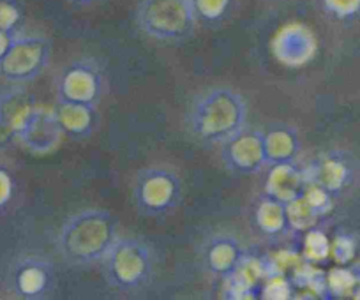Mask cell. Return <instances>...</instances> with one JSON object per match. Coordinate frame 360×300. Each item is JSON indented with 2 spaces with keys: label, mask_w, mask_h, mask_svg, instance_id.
Here are the masks:
<instances>
[{
  "label": "cell",
  "mask_w": 360,
  "mask_h": 300,
  "mask_svg": "<svg viewBox=\"0 0 360 300\" xmlns=\"http://www.w3.org/2000/svg\"><path fill=\"white\" fill-rule=\"evenodd\" d=\"M221 161L235 175H258L266 170L263 129L245 127L242 133L221 145Z\"/></svg>",
  "instance_id": "cell-10"
},
{
  "label": "cell",
  "mask_w": 360,
  "mask_h": 300,
  "mask_svg": "<svg viewBox=\"0 0 360 300\" xmlns=\"http://www.w3.org/2000/svg\"><path fill=\"white\" fill-rule=\"evenodd\" d=\"M306 177L295 163H279L266 168L265 195L281 203H290L304 195Z\"/></svg>",
  "instance_id": "cell-15"
},
{
  "label": "cell",
  "mask_w": 360,
  "mask_h": 300,
  "mask_svg": "<svg viewBox=\"0 0 360 300\" xmlns=\"http://www.w3.org/2000/svg\"><path fill=\"white\" fill-rule=\"evenodd\" d=\"M328 253V240L320 230H307L306 240H304V260L316 263L321 261Z\"/></svg>",
  "instance_id": "cell-20"
},
{
  "label": "cell",
  "mask_w": 360,
  "mask_h": 300,
  "mask_svg": "<svg viewBox=\"0 0 360 300\" xmlns=\"http://www.w3.org/2000/svg\"><path fill=\"white\" fill-rule=\"evenodd\" d=\"M256 289L248 286L245 282H242L240 279H237L235 275H228L223 279V296L230 300H249L255 299Z\"/></svg>",
  "instance_id": "cell-22"
},
{
  "label": "cell",
  "mask_w": 360,
  "mask_h": 300,
  "mask_svg": "<svg viewBox=\"0 0 360 300\" xmlns=\"http://www.w3.org/2000/svg\"><path fill=\"white\" fill-rule=\"evenodd\" d=\"M55 115L68 138L72 140H86L98 127V108L79 103L57 101Z\"/></svg>",
  "instance_id": "cell-16"
},
{
  "label": "cell",
  "mask_w": 360,
  "mask_h": 300,
  "mask_svg": "<svg viewBox=\"0 0 360 300\" xmlns=\"http://www.w3.org/2000/svg\"><path fill=\"white\" fill-rule=\"evenodd\" d=\"M266 168L279 163H295L300 154V134L290 124H270L263 129Z\"/></svg>",
  "instance_id": "cell-14"
},
{
  "label": "cell",
  "mask_w": 360,
  "mask_h": 300,
  "mask_svg": "<svg viewBox=\"0 0 360 300\" xmlns=\"http://www.w3.org/2000/svg\"><path fill=\"white\" fill-rule=\"evenodd\" d=\"M134 18L138 29L159 43L188 39L198 22L193 0H141Z\"/></svg>",
  "instance_id": "cell-4"
},
{
  "label": "cell",
  "mask_w": 360,
  "mask_h": 300,
  "mask_svg": "<svg viewBox=\"0 0 360 300\" xmlns=\"http://www.w3.org/2000/svg\"><path fill=\"white\" fill-rule=\"evenodd\" d=\"M9 41H11V34L0 30V57H2V53L6 51V48L9 46Z\"/></svg>",
  "instance_id": "cell-27"
},
{
  "label": "cell",
  "mask_w": 360,
  "mask_h": 300,
  "mask_svg": "<svg viewBox=\"0 0 360 300\" xmlns=\"http://www.w3.org/2000/svg\"><path fill=\"white\" fill-rule=\"evenodd\" d=\"M36 106L25 85L9 84V87L0 91V140L16 141V131Z\"/></svg>",
  "instance_id": "cell-13"
},
{
  "label": "cell",
  "mask_w": 360,
  "mask_h": 300,
  "mask_svg": "<svg viewBox=\"0 0 360 300\" xmlns=\"http://www.w3.org/2000/svg\"><path fill=\"white\" fill-rule=\"evenodd\" d=\"M15 189L16 184L11 170L6 164L0 163V210H4L11 203L13 196H15Z\"/></svg>",
  "instance_id": "cell-26"
},
{
  "label": "cell",
  "mask_w": 360,
  "mask_h": 300,
  "mask_svg": "<svg viewBox=\"0 0 360 300\" xmlns=\"http://www.w3.org/2000/svg\"><path fill=\"white\" fill-rule=\"evenodd\" d=\"M51 41L43 36H11L0 57V78L11 85H27L50 64Z\"/></svg>",
  "instance_id": "cell-6"
},
{
  "label": "cell",
  "mask_w": 360,
  "mask_h": 300,
  "mask_svg": "<svg viewBox=\"0 0 360 300\" xmlns=\"http://www.w3.org/2000/svg\"><path fill=\"white\" fill-rule=\"evenodd\" d=\"M321 6L335 18H348L360 9V0H321Z\"/></svg>",
  "instance_id": "cell-25"
},
{
  "label": "cell",
  "mask_w": 360,
  "mask_h": 300,
  "mask_svg": "<svg viewBox=\"0 0 360 300\" xmlns=\"http://www.w3.org/2000/svg\"><path fill=\"white\" fill-rule=\"evenodd\" d=\"M255 223L256 228L263 235L274 237V239L283 237L290 230L286 205L265 195L255 210Z\"/></svg>",
  "instance_id": "cell-17"
},
{
  "label": "cell",
  "mask_w": 360,
  "mask_h": 300,
  "mask_svg": "<svg viewBox=\"0 0 360 300\" xmlns=\"http://www.w3.org/2000/svg\"><path fill=\"white\" fill-rule=\"evenodd\" d=\"M248 103L231 87H212L193 99L186 115L189 134L207 147H221L248 127Z\"/></svg>",
  "instance_id": "cell-1"
},
{
  "label": "cell",
  "mask_w": 360,
  "mask_h": 300,
  "mask_svg": "<svg viewBox=\"0 0 360 300\" xmlns=\"http://www.w3.org/2000/svg\"><path fill=\"white\" fill-rule=\"evenodd\" d=\"M71 2H76V4H90V2H96V0H71Z\"/></svg>",
  "instance_id": "cell-28"
},
{
  "label": "cell",
  "mask_w": 360,
  "mask_h": 300,
  "mask_svg": "<svg viewBox=\"0 0 360 300\" xmlns=\"http://www.w3.org/2000/svg\"><path fill=\"white\" fill-rule=\"evenodd\" d=\"M272 53L286 67H302L316 55V37L304 23H288L276 32L270 43Z\"/></svg>",
  "instance_id": "cell-11"
},
{
  "label": "cell",
  "mask_w": 360,
  "mask_h": 300,
  "mask_svg": "<svg viewBox=\"0 0 360 300\" xmlns=\"http://www.w3.org/2000/svg\"><path fill=\"white\" fill-rule=\"evenodd\" d=\"M119 237V221L105 209H83L71 214L55 239V249L64 263L82 268L101 263Z\"/></svg>",
  "instance_id": "cell-2"
},
{
  "label": "cell",
  "mask_w": 360,
  "mask_h": 300,
  "mask_svg": "<svg viewBox=\"0 0 360 300\" xmlns=\"http://www.w3.org/2000/svg\"><path fill=\"white\" fill-rule=\"evenodd\" d=\"M304 198H306L307 203L316 210L318 216H321V214L330 210V196H328L327 189L320 188V185L307 184L306 189H304Z\"/></svg>",
  "instance_id": "cell-23"
},
{
  "label": "cell",
  "mask_w": 360,
  "mask_h": 300,
  "mask_svg": "<svg viewBox=\"0 0 360 300\" xmlns=\"http://www.w3.org/2000/svg\"><path fill=\"white\" fill-rule=\"evenodd\" d=\"M286 217H288V226L292 232H307V230L314 228L316 221L320 219L316 210L307 203L304 195L286 203Z\"/></svg>",
  "instance_id": "cell-18"
},
{
  "label": "cell",
  "mask_w": 360,
  "mask_h": 300,
  "mask_svg": "<svg viewBox=\"0 0 360 300\" xmlns=\"http://www.w3.org/2000/svg\"><path fill=\"white\" fill-rule=\"evenodd\" d=\"M64 131L53 108L36 106L16 131V141L32 156H50L60 147Z\"/></svg>",
  "instance_id": "cell-9"
},
{
  "label": "cell",
  "mask_w": 360,
  "mask_h": 300,
  "mask_svg": "<svg viewBox=\"0 0 360 300\" xmlns=\"http://www.w3.org/2000/svg\"><path fill=\"white\" fill-rule=\"evenodd\" d=\"M4 282L8 292L16 299L43 300L57 292L58 278L55 265L46 256L25 253L11 261Z\"/></svg>",
  "instance_id": "cell-7"
},
{
  "label": "cell",
  "mask_w": 360,
  "mask_h": 300,
  "mask_svg": "<svg viewBox=\"0 0 360 300\" xmlns=\"http://www.w3.org/2000/svg\"><path fill=\"white\" fill-rule=\"evenodd\" d=\"M99 265L110 288L120 293H138L154 279L158 254L154 246L141 237H117Z\"/></svg>",
  "instance_id": "cell-3"
},
{
  "label": "cell",
  "mask_w": 360,
  "mask_h": 300,
  "mask_svg": "<svg viewBox=\"0 0 360 300\" xmlns=\"http://www.w3.org/2000/svg\"><path fill=\"white\" fill-rule=\"evenodd\" d=\"M57 101L79 103L98 108L105 92V71L92 58H78L65 65L57 78Z\"/></svg>",
  "instance_id": "cell-8"
},
{
  "label": "cell",
  "mask_w": 360,
  "mask_h": 300,
  "mask_svg": "<svg viewBox=\"0 0 360 300\" xmlns=\"http://www.w3.org/2000/svg\"><path fill=\"white\" fill-rule=\"evenodd\" d=\"M259 295L266 300H288L295 296V286L286 274H269L259 286Z\"/></svg>",
  "instance_id": "cell-19"
},
{
  "label": "cell",
  "mask_w": 360,
  "mask_h": 300,
  "mask_svg": "<svg viewBox=\"0 0 360 300\" xmlns=\"http://www.w3.org/2000/svg\"><path fill=\"white\" fill-rule=\"evenodd\" d=\"M198 18L209 23H216L226 16L231 0H193Z\"/></svg>",
  "instance_id": "cell-21"
},
{
  "label": "cell",
  "mask_w": 360,
  "mask_h": 300,
  "mask_svg": "<svg viewBox=\"0 0 360 300\" xmlns=\"http://www.w3.org/2000/svg\"><path fill=\"white\" fill-rule=\"evenodd\" d=\"M20 18H22V13L18 6L13 4L11 0H0V30L2 32L11 34L18 25Z\"/></svg>",
  "instance_id": "cell-24"
},
{
  "label": "cell",
  "mask_w": 360,
  "mask_h": 300,
  "mask_svg": "<svg viewBox=\"0 0 360 300\" xmlns=\"http://www.w3.org/2000/svg\"><path fill=\"white\" fill-rule=\"evenodd\" d=\"M248 254L240 239L231 233H214L202 247V263L216 278H228Z\"/></svg>",
  "instance_id": "cell-12"
},
{
  "label": "cell",
  "mask_w": 360,
  "mask_h": 300,
  "mask_svg": "<svg viewBox=\"0 0 360 300\" xmlns=\"http://www.w3.org/2000/svg\"><path fill=\"white\" fill-rule=\"evenodd\" d=\"M184 200V184L168 167H148L138 171L131 184V202L145 217L172 216Z\"/></svg>",
  "instance_id": "cell-5"
}]
</instances>
